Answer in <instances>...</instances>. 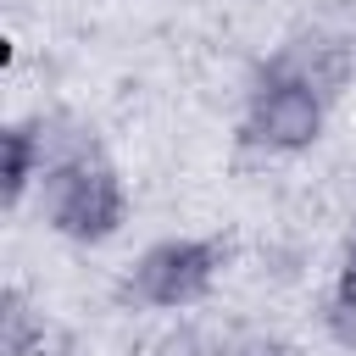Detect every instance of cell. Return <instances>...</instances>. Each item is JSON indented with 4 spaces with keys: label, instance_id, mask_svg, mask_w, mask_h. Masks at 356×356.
Segmentation results:
<instances>
[{
    "label": "cell",
    "instance_id": "1",
    "mask_svg": "<svg viewBox=\"0 0 356 356\" xmlns=\"http://www.w3.org/2000/svg\"><path fill=\"white\" fill-rule=\"evenodd\" d=\"M122 184L106 161H67L39 178V217L67 239H106L122 222Z\"/></svg>",
    "mask_w": 356,
    "mask_h": 356
},
{
    "label": "cell",
    "instance_id": "2",
    "mask_svg": "<svg viewBox=\"0 0 356 356\" xmlns=\"http://www.w3.org/2000/svg\"><path fill=\"white\" fill-rule=\"evenodd\" d=\"M217 261H222V250L206 245V239H161L134 261V295L145 306H161V312L195 306L211 289Z\"/></svg>",
    "mask_w": 356,
    "mask_h": 356
},
{
    "label": "cell",
    "instance_id": "3",
    "mask_svg": "<svg viewBox=\"0 0 356 356\" xmlns=\"http://www.w3.org/2000/svg\"><path fill=\"white\" fill-rule=\"evenodd\" d=\"M328 100L295 78H261L245 100V134L267 150H306L323 134Z\"/></svg>",
    "mask_w": 356,
    "mask_h": 356
},
{
    "label": "cell",
    "instance_id": "4",
    "mask_svg": "<svg viewBox=\"0 0 356 356\" xmlns=\"http://www.w3.org/2000/svg\"><path fill=\"white\" fill-rule=\"evenodd\" d=\"M0 178H6V195H11V200H22V189L44 178V156H39L33 128H11V134H6V172H0Z\"/></svg>",
    "mask_w": 356,
    "mask_h": 356
},
{
    "label": "cell",
    "instance_id": "5",
    "mask_svg": "<svg viewBox=\"0 0 356 356\" xmlns=\"http://www.w3.org/2000/svg\"><path fill=\"white\" fill-rule=\"evenodd\" d=\"M0 323H6V356H28L33 345H44V317L11 289L6 295V312H0Z\"/></svg>",
    "mask_w": 356,
    "mask_h": 356
},
{
    "label": "cell",
    "instance_id": "6",
    "mask_svg": "<svg viewBox=\"0 0 356 356\" xmlns=\"http://www.w3.org/2000/svg\"><path fill=\"white\" fill-rule=\"evenodd\" d=\"M328 328H334V339L345 345V350H356V300H334V312H328Z\"/></svg>",
    "mask_w": 356,
    "mask_h": 356
},
{
    "label": "cell",
    "instance_id": "7",
    "mask_svg": "<svg viewBox=\"0 0 356 356\" xmlns=\"http://www.w3.org/2000/svg\"><path fill=\"white\" fill-rule=\"evenodd\" d=\"M339 295H345V300H356V245L345 250V267H339Z\"/></svg>",
    "mask_w": 356,
    "mask_h": 356
}]
</instances>
